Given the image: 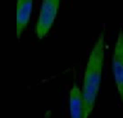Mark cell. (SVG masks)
<instances>
[{"label": "cell", "mask_w": 123, "mask_h": 118, "mask_svg": "<svg viewBox=\"0 0 123 118\" xmlns=\"http://www.w3.org/2000/svg\"><path fill=\"white\" fill-rule=\"evenodd\" d=\"M104 56H105V39H104V32H100L98 40L88 55V60L86 63V68H85L82 89H81L85 103L86 118L90 117L91 112L94 110L96 99L99 95L104 67Z\"/></svg>", "instance_id": "1"}, {"label": "cell", "mask_w": 123, "mask_h": 118, "mask_svg": "<svg viewBox=\"0 0 123 118\" xmlns=\"http://www.w3.org/2000/svg\"><path fill=\"white\" fill-rule=\"evenodd\" d=\"M59 6L60 0H42L38 18L35 26V33L38 39H44L51 30L59 12Z\"/></svg>", "instance_id": "2"}, {"label": "cell", "mask_w": 123, "mask_h": 118, "mask_svg": "<svg viewBox=\"0 0 123 118\" xmlns=\"http://www.w3.org/2000/svg\"><path fill=\"white\" fill-rule=\"evenodd\" d=\"M111 72L117 87V93L123 104V31L119 30L111 58Z\"/></svg>", "instance_id": "3"}, {"label": "cell", "mask_w": 123, "mask_h": 118, "mask_svg": "<svg viewBox=\"0 0 123 118\" xmlns=\"http://www.w3.org/2000/svg\"><path fill=\"white\" fill-rule=\"evenodd\" d=\"M33 0H18L17 1V37L21 39L22 33L25 32L27 26L30 23V18L32 14Z\"/></svg>", "instance_id": "4"}, {"label": "cell", "mask_w": 123, "mask_h": 118, "mask_svg": "<svg viewBox=\"0 0 123 118\" xmlns=\"http://www.w3.org/2000/svg\"><path fill=\"white\" fill-rule=\"evenodd\" d=\"M69 116L71 118H86L82 90L74 82L69 90Z\"/></svg>", "instance_id": "5"}]
</instances>
